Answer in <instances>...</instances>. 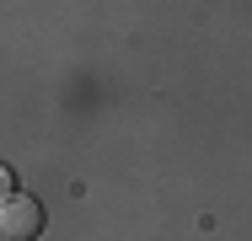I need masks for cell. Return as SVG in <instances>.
Segmentation results:
<instances>
[{
  "mask_svg": "<svg viewBox=\"0 0 252 241\" xmlns=\"http://www.w3.org/2000/svg\"><path fill=\"white\" fill-rule=\"evenodd\" d=\"M5 198H16V172H11V166H0V204H5Z\"/></svg>",
  "mask_w": 252,
  "mask_h": 241,
  "instance_id": "2",
  "label": "cell"
},
{
  "mask_svg": "<svg viewBox=\"0 0 252 241\" xmlns=\"http://www.w3.org/2000/svg\"><path fill=\"white\" fill-rule=\"evenodd\" d=\"M0 236L5 241H38L43 236V204L38 198H5L0 204Z\"/></svg>",
  "mask_w": 252,
  "mask_h": 241,
  "instance_id": "1",
  "label": "cell"
}]
</instances>
